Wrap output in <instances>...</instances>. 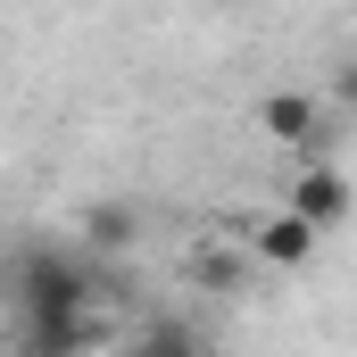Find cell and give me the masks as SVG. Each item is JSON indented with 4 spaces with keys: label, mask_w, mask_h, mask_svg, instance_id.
Instances as JSON below:
<instances>
[{
    "label": "cell",
    "mask_w": 357,
    "mask_h": 357,
    "mask_svg": "<svg viewBox=\"0 0 357 357\" xmlns=\"http://www.w3.org/2000/svg\"><path fill=\"white\" fill-rule=\"evenodd\" d=\"M233 233L250 241V258L258 266H274V274H299L316 250H324V233L299 216V208H274V216H233Z\"/></svg>",
    "instance_id": "1"
},
{
    "label": "cell",
    "mask_w": 357,
    "mask_h": 357,
    "mask_svg": "<svg viewBox=\"0 0 357 357\" xmlns=\"http://www.w3.org/2000/svg\"><path fill=\"white\" fill-rule=\"evenodd\" d=\"M258 133H266L274 150H291L299 167L324 158V108H316V91H266L258 100Z\"/></svg>",
    "instance_id": "2"
},
{
    "label": "cell",
    "mask_w": 357,
    "mask_h": 357,
    "mask_svg": "<svg viewBox=\"0 0 357 357\" xmlns=\"http://www.w3.org/2000/svg\"><path fill=\"white\" fill-rule=\"evenodd\" d=\"M282 208H299L316 233H341L357 216V191H349V175H341L333 158H307V167L291 175V199H282Z\"/></svg>",
    "instance_id": "3"
},
{
    "label": "cell",
    "mask_w": 357,
    "mask_h": 357,
    "mask_svg": "<svg viewBox=\"0 0 357 357\" xmlns=\"http://www.w3.org/2000/svg\"><path fill=\"white\" fill-rule=\"evenodd\" d=\"M250 266H258V258H250V241H241V258H233V250H208V258L191 250V274H199L208 291H241V282H250Z\"/></svg>",
    "instance_id": "4"
},
{
    "label": "cell",
    "mask_w": 357,
    "mask_h": 357,
    "mask_svg": "<svg viewBox=\"0 0 357 357\" xmlns=\"http://www.w3.org/2000/svg\"><path fill=\"white\" fill-rule=\"evenodd\" d=\"M84 225H91V241H100V250H125V241H133V216H125V208H91Z\"/></svg>",
    "instance_id": "5"
},
{
    "label": "cell",
    "mask_w": 357,
    "mask_h": 357,
    "mask_svg": "<svg viewBox=\"0 0 357 357\" xmlns=\"http://www.w3.org/2000/svg\"><path fill=\"white\" fill-rule=\"evenodd\" d=\"M333 108H349V116H357V59L333 67Z\"/></svg>",
    "instance_id": "6"
},
{
    "label": "cell",
    "mask_w": 357,
    "mask_h": 357,
    "mask_svg": "<svg viewBox=\"0 0 357 357\" xmlns=\"http://www.w3.org/2000/svg\"><path fill=\"white\" fill-rule=\"evenodd\" d=\"M142 357H183V341H175V333H158V341H150Z\"/></svg>",
    "instance_id": "7"
}]
</instances>
